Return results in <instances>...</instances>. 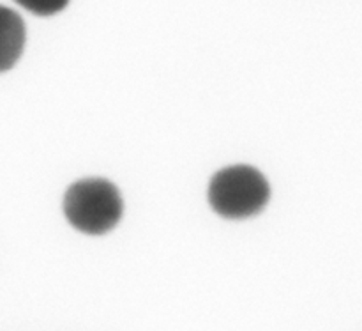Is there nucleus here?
Listing matches in <instances>:
<instances>
[{"instance_id": "obj_1", "label": "nucleus", "mask_w": 362, "mask_h": 331, "mask_svg": "<svg viewBox=\"0 0 362 331\" xmlns=\"http://www.w3.org/2000/svg\"><path fill=\"white\" fill-rule=\"evenodd\" d=\"M62 209L71 227L87 236H103L120 222L124 202L115 184L92 177L67 188Z\"/></svg>"}, {"instance_id": "obj_2", "label": "nucleus", "mask_w": 362, "mask_h": 331, "mask_svg": "<svg viewBox=\"0 0 362 331\" xmlns=\"http://www.w3.org/2000/svg\"><path fill=\"white\" fill-rule=\"evenodd\" d=\"M271 198L269 181L250 165L219 170L209 184V204L226 220H244L258 215Z\"/></svg>"}, {"instance_id": "obj_3", "label": "nucleus", "mask_w": 362, "mask_h": 331, "mask_svg": "<svg viewBox=\"0 0 362 331\" xmlns=\"http://www.w3.org/2000/svg\"><path fill=\"white\" fill-rule=\"evenodd\" d=\"M27 28L16 11L0 6V73L16 66L25 48Z\"/></svg>"}, {"instance_id": "obj_4", "label": "nucleus", "mask_w": 362, "mask_h": 331, "mask_svg": "<svg viewBox=\"0 0 362 331\" xmlns=\"http://www.w3.org/2000/svg\"><path fill=\"white\" fill-rule=\"evenodd\" d=\"M18 6L30 11L37 16H52V14L60 13L67 7L69 0H14Z\"/></svg>"}]
</instances>
